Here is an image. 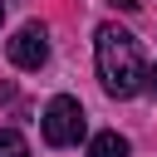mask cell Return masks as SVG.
I'll list each match as a JSON object with an SVG mask.
<instances>
[{"instance_id":"1","label":"cell","mask_w":157,"mask_h":157,"mask_svg":"<svg viewBox=\"0 0 157 157\" xmlns=\"http://www.w3.org/2000/svg\"><path fill=\"white\" fill-rule=\"evenodd\" d=\"M93 49H98V78H103V88L113 98H132L142 88V69H147L137 39L128 29H118V25H103L93 34Z\"/></svg>"},{"instance_id":"2","label":"cell","mask_w":157,"mask_h":157,"mask_svg":"<svg viewBox=\"0 0 157 157\" xmlns=\"http://www.w3.org/2000/svg\"><path fill=\"white\" fill-rule=\"evenodd\" d=\"M83 108H78V98H69V93H59V98H49V108H44V118H39V132H44V142L49 147H74L78 137H83Z\"/></svg>"},{"instance_id":"3","label":"cell","mask_w":157,"mask_h":157,"mask_svg":"<svg viewBox=\"0 0 157 157\" xmlns=\"http://www.w3.org/2000/svg\"><path fill=\"white\" fill-rule=\"evenodd\" d=\"M5 54H10L15 69H44V59H49V34H44V25H20V29L10 34Z\"/></svg>"},{"instance_id":"4","label":"cell","mask_w":157,"mask_h":157,"mask_svg":"<svg viewBox=\"0 0 157 157\" xmlns=\"http://www.w3.org/2000/svg\"><path fill=\"white\" fill-rule=\"evenodd\" d=\"M88 157H128V137L123 132H98L88 142Z\"/></svg>"},{"instance_id":"5","label":"cell","mask_w":157,"mask_h":157,"mask_svg":"<svg viewBox=\"0 0 157 157\" xmlns=\"http://www.w3.org/2000/svg\"><path fill=\"white\" fill-rule=\"evenodd\" d=\"M0 157H29V142L15 128H0Z\"/></svg>"},{"instance_id":"6","label":"cell","mask_w":157,"mask_h":157,"mask_svg":"<svg viewBox=\"0 0 157 157\" xmlns=\"http://www.w3.org/2000/svg\"><path fill=\"white\" fill-rule=\"evenodd\" d=\"M142 93H147V98H157V64H147V69H142Z\"/></svg>"},{"instance_id":"7","label":"cell","mask_w":157,"mask_h":157,"mask_svg":"<svg viewBox=\"0 0 157 157\" xmlns=\"http://www.w3.org/2000/svg\"><path fill=\"white\" fill-rule=\"evenodd\" d=\"M108 5H118V10H132V5H137V0H108Z\"/></svg>"},{"instance_id":"8","label":"cell","mask_w":157,"mask_h":157,"mask_svg":"<svg viewBox=\"0 0 157 157\" xmlns=\"http://www.w3.org/2000/svg\"><path fill=\"white\" fill-rule=\"evenodd\" d=\"M0 20H5V5H0Z\"/></svg>"}]
</instances>
